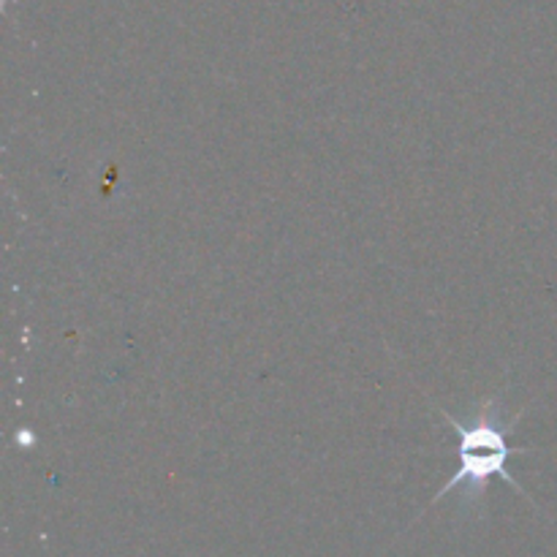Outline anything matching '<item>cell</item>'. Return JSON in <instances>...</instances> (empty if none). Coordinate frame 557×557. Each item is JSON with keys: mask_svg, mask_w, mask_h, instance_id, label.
Masks as SVG:
<instances>
[{"mask_svg": "<svg viewBox=\"0 0 557 557\" xmlns=\"http://www.w3.org/2000/svg\"><path fill=\"white\" fill-rule=\"evenodd\" d=\"M438 411L441 417L449 422V428L455 430L457 460H460V466H457L455 476H451L449 482L435 493V498L430 500V506L441 504V500H444L449 493H455V490H462V504L479 509V506L484 504V495H487L490 482H493L495 476L509 482L522 498H528L533 504V498L525 493V487H522L509 471V460L517 451L509 441L511 430H515L517 422L525 417V411H517L515 417L506 419L504 400H500L498 395L479 403V406L471 411V419H468V422L451 417V413L444 411V408H438Z\"/></svg>", "mask_w": 557, "mask_h": 557, "instance_id": "obj_1", "label": "cell"}]
</instances>
